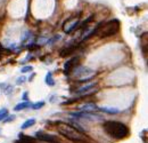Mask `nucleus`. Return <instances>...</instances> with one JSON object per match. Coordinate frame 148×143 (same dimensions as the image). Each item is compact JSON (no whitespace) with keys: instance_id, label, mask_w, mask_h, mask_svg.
<instances>
[{"instance_id":"obj_13","label":"nucleus","mask_w":148,"mask_h":143,"mask_svg":"<svg viewBox=\"0 0 148 143\" xmlns=\"http://www.w3.org/2000/svg\"><path fill=\"white\" fill-rule=\"evenodd\" d=\"M35 124V119H28L25 122H23V125L21 126V128L22 129H26V128H29V127H31V126H33Z\"/></svg>"},{"instance_id":"obj_14","label":"nucleus","mask_w":148,"mask_h":143,"mask_svg":"<svg viewBox=\"0 0 148 143\" xmlns=\"http://www.w3.org/2000/svg\"><path fill=\"white\" fill-rule=\"evenodd\" d=\"M75 47H68V48H64V49H61V52H60V56H67V55H70V54H72L75 49H74Z\"/></svg>"},{"instance_id":"obj_3","label":"nucleus","mask_w":148,"mask_h":143,"mask_svg":"<svg viewBox=\"0 0 148 143\" xmlns=\"http://www.w3.org/2000/svg\"><path fill=\"white\" fill-rule=\"evenodd\" d=\"M120 21L118 20H112V21H107V22H101L99 23L96 29L93 30V32L89 36H98L99 38H107V37H111L115 33H118V30H120ZM88 37V38H89Z\"/></svg>"},{"instance_id":"obj_6","label":"nucleus","mask_w":148,"mask_h":143,"mask_svg":"<svg viewBox=\"0 0 148 143\" xmlns=\"http://www.w3.org/2000/svg\"><path fill=\"white\" fill-rule=\"evenodd\" d=\"M79 61H80V58H79V57H72V58H70L68 61H66V62H65V64H64V72H65L66 75H67V73H70L74 68H76V66H78Z\"/></svg>"},{"instance_id":"obj_5","label":"nucleus","mask_w":148,"mask_h":143,"mask_svg":"<svg viewBox=\"0 0 148 143\" xmlns=\"http://www.w3.org/2000/svg\"><path fill=\"white\" fill-rule=\"evenodd\" d=\"M79 25H80V14L79 15H73L70 18H67L64 22L61 29L65 33H72Z\"/></svg>"},{"instance_id":"obj_1","label":"nucleus","mask_w":148,"mask_h":143,"mask_svg":"<svg viewBox=\"0 0 148 143\" xmlns=\"http://www.w3.org/2000/svg\"><path fill=\"white\" fill-rule=\"evenodd\" d=\"M103 128L106 134H108L111 138L115 140H123L129 136L130 129L129 127L120 121H114V120H108L103 124Z\"/></svg>"},{"instance_id":"obj_2","label":"nucleus","mask_w":148,"mask_h":143,"mask_svg":"<svg viewBox=\"0 0 148 143\" xmlns=\"http://www.w3.org/2000/svg\"><path fill=\"white\" fill-rule=\"evenodd\" d=\"M57 131L60 135L66 138L67 140H71L73 142H89L88 138L83 134V132L80 128H76L67 122H58L57 124Z\"/></svg>"},{"instance_id":"obj_4","label":"nucleus","mask_w":148,"mask_h":143,"mask_svg":"<svg viewBox=\"0 0 148 143\" xmlns=\"http://www.w3.org/2000/svg\"><path fill=\"white\" fill-rule=\"evenodd\" d=\"M73 77L75 78H79V80L81 83H86L92 79V76L96 73L95 70H91L88 68H84V66H76L74 68L71 72H70Z\"/></svg>"},{"instance_id":"obj_16","label":"nucleus","mask_w":148,"mask_h":143,"mask_svg":"<svg viewBox=\"0 0 148 143\" xmlns=\"http://www.w3.org/2000/svg\"><path fill=\"white\" fill-rule=\"evenodd\" d=\"M43 105H45V102L43 101H40V102H35V103L31 104V108L33 110H38V109H41Z\"/></svg>"},{"instance_id":"obj_10","label":"nucleus","mask_w":148,"mask_h":143,"mask_svg":"<svg viewBox=\"0 0 148 143\" xmlns=\"http://www.w3.org/2000/svg\"><path fill=\"white\" fill-rule=\"evenodd\" d=\"M99 110H101V111H104V112L108 114H116L120 112V110L116 108H99Z\"/></svg>"},{"instance_id":"obj_17","label":"nucleus","mask_w":148,"mask_h":143,"mask_svg":"<svg viewBox=\"0 0 148 143\" xmlns=\"http://www.w3.org/2000/svg\"><path fill=\"white\" fill-rule=\"evenodd\" d=\"M7 116H8V110H7L6 108H2V109L0 110V121L3 120Z\"/></svg>"},{"instance_id":"obj_12","label":"nucleus","mask_w":148,"mask_h":143,"mask_svg":"<svg viewBox=\"0 0 148 143\" xmlns=\"http://www.w3.org/2000/svg\"><path fill=\"white\" fill-rule=\"evenodd\" d=\"M29 107H31V104H30L29 102H22V103L17 104V105L14 108V110H15V111H21V110L26 109V108H29Z\"/></svg>"},{"instance_id":"obj_20","label":"nucleus","mask_w":148,"mask_h":143,"mask_svg":"<svg viewBox=\"0 0 148 143\" xmlns=\"http://www.w3.org/2000/svg\"><path fill=\"white\" fill-rule=\"evenodd\" d=\"M25 80H26L25 78H21V79H18V80H17V84H21V83H24Z\"/></svg>"},{"instance_id":"obj_15","label":"nucleus","mask_w":148,"mask_h":143,"mask_svg":"<svg viewBox=\"0 0 148 143\" xmlns=\"http://www.w3.org/2000/svg\"><path fill=\"white\" fill-rule=\"evenodd\" d=\"M46 84L49 86H54L55 85V80L53 78V73L51 72H48L47 76H46Z\"/></svg>"},{"instance_id":"obj_7","label":"nucleus","mask_w":148,"mask_h":143,"mask_svg":"<svg viewBox=\"0 0 148 143\" xmlns=\"http://www.w3.org/2000/svg\"><path fill=\"white\" fill-rule=\"evenodd\" d=\"M140 40H141V49H143V52H144V54H145V56H146L148 52V33L147 32H144V33L141 34Z\"/></svg>"},{"instance_id":"obj_11","label":"nucleus","mask_w":148,"mask_h":143,"mask_svg":"<svg viewBox=\"0 0 148 143\" xmlns=\"http://www.w3.org/2000/svg\"><path fill=\"white\" fill-rule=\"evenodd\" d=\"M82 109H83V110H86V112H93V111L98 110L97 105H96V104H92V103H89V104H87V105L82 107Z\"/></svg>"},{"instance_id":"obj_9","label":"nucleus","mask_w":148,"mask_h":143,"mask_svg":"<svg viewBox=\"0 0 148 143\" xmlns=\"http://www.w3.org/2000/svg\"><path fill=\"white\" fill-rule=\"evenodd\" d=\"M97 86L96 83H91V84H88V85L83 86V87H81V88H79L78 90H76V93H79V94H83V93H86V92H88L90 89H92V88H95Z\"/></svg>"},{"instance_id":"obj_8","label":"nucleus","mask_w":148,"mask_h":143,"mask_svg":"<svg viewBox=\"0 0 148 143\" xmlns=\"http://www.w3.org/2000/svg\"><path fill=\"white\" fill-rule=\"evenodd\" d=\"M20 138L21 139L17 141V143H36V140L34 138H32V136H26V135L21 134Z\"/></svg>"},{"instance_id":"obj_19","label":"nucleus","mask_w":148,"mask_h":143,"mask_svg":"<svg viewBox=\"0 0 148 143\" xmlns=\"http://www.w3.org/2000/svg\"><path fill=\"white\" fill-rule=\"evenodd\" d=\"M14 119H15V116H10V117H8V118H5V119H3V122H8V121L14 120Z\"/></svg>"},{"instance_id":"obj_18","label":"nucleus","mask_w":148,"mask_h":143,"mask_svg":"<svg viewBox=\"0 0 148 143\" xmlns=\"http://www.w3.org/2000/svg\"><path fill=\"white\" fill-rule=\"evenodd\" d=\"M32 70H33V68H32L31 65H26V66H24V68L21 69L22 73H26V72H30V71H32Z\"/></svg>"},{"instance_id":"obj_22","label":"nucleus","mask_w":148,"mask_h":143,"mask_svg":"<svg viewBox=\"0 0 148 143\" xmlns=\"http://www.w3.org/2000/svg\"><path fill=\"white\" fill-rule=\"evenodd\" d=\"M39 142H41V141H39ZM41 143H57V142L55 141V142H41Z\"/></svg>"},{"instance_id":"obj_21","label":"nucleus","mask_w":148,"mask_h":143,"mask_svg":"<svg viewBox=\"0 0 148 143\" xmlns=\"http://www.w3.org/2000/svg\"><path fill=\"white\" fill-rule=\"evenodd\" d=\"M23 100H25V101L28 100V93H26V92L23 94Z\"/></svg>"}]
</instances>
